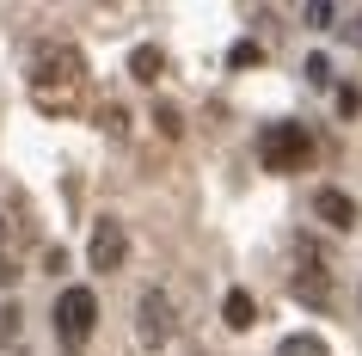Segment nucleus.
<instances>
[{
	"instance_id": "2",
	"label": "nucleus",
	"mask_w": 362,
	"mask_h": 356,
	"mask_svg": "<svg viewBox=\"0 0 362 356\" xmlns=\"http://www.w3.org/2000/svg\"><path fill=\"white\" fill-rule=\"evenodd\" d=\"M258 160H264V172H301L313 160V135L301 123H264L258 130Z\"/></svg>"
},
{
	"instance_id": "12",
	"label": "nucleus",
	"mask_w": 362,
	"mask_h": 356,
	"mask_svg": "<svg viewBox=\"0 0 362 356\" xmlns=\"http://www.w3.org/2000/svg\"><path fill=\"white\" fill-rule=\"evenodd\" d=\"M13 338H19V307H13V301H6V307H0V350H6V344H13Z\"/></svg>"
},
{
	"instance_id": "4",
	"label": "nucleus",
	"mask_w": 362,
	"mask_h": 356,
	"mask_svg": "<svg viewBox=\"0 0 362 356\" xmlns=\"http://www.w3.org/2000/svg\"><path fill=\"white\" fill-rule=\"evenodd\" d=\"M123 258H129V234H123V222H105L93 227V270H123Z\"/></svg>"
},
{
	"instance_id": "13",
	"label": "nucleus",
	"mask_w": 362,
	"mask_h": 356,
	"mask_svg": "<svg viewBox=\"0 0 362 356\" xmlns=\"http://www.w3.org/2000/svg\"><path fill=\"white\" fill-rule=\"evenodd\" d=\"M307 86H332V62L325 56H307Z\"/></svg>"
},
{
	"instance_id": "8",
	"label": "nucleus",
	"mask_w": 362,
	"mask_h": 356,
	"mask_svg": "<svg viewBox=\"0 0 362 356\" xmlns=\"http://www.w3.org/2000/svg\"><path fill=\"white\" fill-rule=\"evenodd\" d=\"M221 319H228L233 332H246L252 319H258V301H252L246 289H228V301H221Z\"/></svg>"
},
{
	"instance_id": "9",
	"label": "nucleus",
	"mask_w": 362,
	"mask_h": 356,
	"mask_svg": "<svg viewBox=\"0 0 362 356\" xmlns=\"http://www.w3.org/2000/svg\"><path fill=\"white\" fill-rule=\"evenodd\" d=\"M160 68H166V56H160V50H135V56H129V74L148 80V86L160 80Z\"/></svg>"
},
{
	"instance_id": "11",
	"label": "nucleus",
	"mask_w": 362,
	"mask_h": 356,
	"mask_svg": "<svg viewBox=\"0 0 362 356\" xmlns=\"http://www.w3.org/2000/svg\"><path fill=\"white\" fill-rule=\"evenodd\" d=\"M283 356H325V344L313 332H301V338H288V344H283Z\"/></svg>"
},
{
	"instance_id": "10",
	"label": "nucleus",
	"mask_w": 362,
	"mask_h": 356,
	"mask_svg": "<svg viewBox=\"0 0 362 356\" xmlns=\"http://www.w3.org/2000/svg\"><path fill=\"white\" fill-rule=\"evenodd\" d=\"M228 62H233V68H258V62H264V50H258V43H233V50H228Z\"/></svg>"
},
{
	"instance_id": "16",
	"label": "nucleus",
	"mask_w": 362,
	"mask_h": 356,
	"mask_svg": "<svg viewBox=\"0 0 362 356\" xmlns=\"http://www.w3.org/2000/svg\"><path fill=\"white\" fill-rule=\"evenodd\" d=\"M19 270H13V258H6V222H0V282H13Z\"/></svg>"
},
{
	"instance_id": "7",
	"label": "nucleus",
	"mask_w": 362,
	"mask_h": 356,
	"mask_svg": "<svg viewBox=\"0 0 362 356\" xmlns=\"http://www.w3.org/2000/svg\"><path fill=\"white\" fill-rule=\"evenodd\" d=\"M295 295H301L307 307H332V282H325L320 264H313V270H295Z\"/></svg>"
},
{
	"instance_id": "5",
	"label": "nucleus",
	"mask_w": 362,
	"mask_h": 356,
	"mask_svg": "<svg viewBox=\"0 0 362 356\" xmlns=\"http://www.w3.org/2000/svg\"><path fill=\"white\" fill-rule=\"evenodd\" d=\"M313 215H320V222H332V227H350V222H356V203H350V190L320 185V190H313Z\"/></svg>"
},
{
	"instance_id": "3",
	"label": "nucleus",
	"mask_w": 362,
	"mask_h": 356,
	"mask_svg": "<svg viewBox=\"0 0 362 356\" xmlns=\"http://www.w3.org/2000/svg\"><path fill=\"white\" fill-rule=\"evenodd\" d=\"M93 326H98V295L93 289H62V301H56V332H62V344H86V338H93Z\"/></svg>"
},
{
	"instance_id": "6",
	"label": "nucleus",
	"mask_w": 362,
	"mask_h": 356,
	"mask_svg": "<svg viewBox=\"0 0 362 356\" xmlns=\"http://www.w3.org/2000/svg\"><path fill=\"white\" fill-rule=\"evenodd\" d=\"M141 338H148V344H166V338H172V307H166L160 289L141 295Z\"/></svg>"
},
{
	"instance_id": "14",
	"label": "nucleus",
	"mask_w": 362,
	"mask_h": 356,
	"mask_svg": "<svg viewBox=\"0 0 362 356\" xmlns=\"http://www.w3.org/2000/svg\"><path fill=\"white\" fill-rule=\"evenodd\" d=\"M338 19V6H325V0H313V6H307V25H332Z\"/></svg>"
},
{
	"instance_id": "1",
	"label": "nucleus",
	"mask_w": 362,
	"mask_h": 356,
	"mask_svg": "<svg viewBox=\"0 0 362 356\" xmlns=\"http://www.w3.org/2000/svg\"><path fill=\"white\" fill-rule=\"evenodd\" d=\"M80 80H86V62H80V50H68V43H49V50H37V62H31V93H37L43 111H74Z\"/></svg>"
},
{
	"instance_id": "15",
	"label": "nucleus",
	"mask_w": 362,
	"mask_h": 356,
	"mask_svg": "<svg viewBox=\"0 0 362 356\" xmlns=\"http://www.w3.org/2000/svg\"><path fill=\"white\" fill-rule=\"evenodd\" d=\"M338 111H344V117L362 111V93H356V86H344V93H338Z\"/></svg>"
}]
</instances>
